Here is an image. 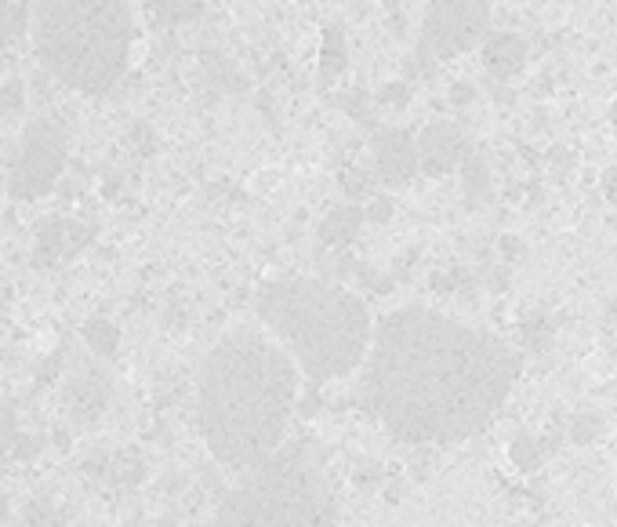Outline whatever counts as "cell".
<instances>
[{"mask_svg":"<svg viewBox=\"0 0 617 527\" xmlns=\"http://www.w3.org/2000/svg\"><path fill=\"white\" fill-rule=\"evenodd\" d=\"M519 378V354L436 309L382 317L363 357L360 408L403 444H458L479 433Z\"/></svg>","mask_w":617,"mask_h":527,"instance_id":"cell-1","label":"cell"},{"mask_svg":"<svg viewBox=\"0 0 617 527\" xmlns=\"http://www.w3.org/2000/svg\"><path fill=\"white\" fill-rule=\"evenodd\" d=\"M298 404V364L261 332L240 327L201 371V433L226 470L247 473L287 437Z\"/></svg>","mask_w":617,"mask_h":527,"instance_id":"cell-2","label":"cell"},{"mask_svg":"<svg viewBox=\"0 0 617 527\" xmlns=\"http://www.w3.org/2000/svg\"><path fill=\"white\" fill-rule=\"evenodd\" d=\"M258 317L312 382L352 375L371 349L368 306L338 284L280 277L258 292Z\"/></svg>","mask_w":617,"mask_h":527,"instance_id":"cell-3","label":"cell"},{"mask_svg":"<svg viewBox=\"0 0 617 527\" xmlns=\"http://www.w3.org/2000/svg\"><path fill=\"white\" fill-rule=\"evenodd\" d=\"M124 0H34V48L59 85L83 95L110 91L131 59Z\"/></svg>","mask_w":617,"mask_h":527,"instance_id":"cell-4","label":"cell"},{"mask_svg":"<svg viewBox=\"0 0 617 527\" xmlns=\"http://www.w3.org/2000/svg\"><path fill=\"white\" fill-rule=\"evenodd\" d=\"M338 513L320 462L295 444L247 470V480L218 505V524H327Z\"/></svg>","mask_w":617,"mask_h":527,"instance_id":"cell-5","label":"cell"},{"mask_svg":"<svg viewBox=\"0 0 617 527\" xmlns=\"http://www.w3.org/2000/svg\"><path fill=\"white\" fill-rule=\"evenodd\" d=\"M62 168H66V131H62L59 120L37 117L26 124L23 139L15 146L8 190H12L15 201H37V196L51 193Z\"/></svg>","mask_w":617,"mask_h":527,"instance_id":"cell-6","label":"cell"},{"mask_svg":"<svg viewBox=\"0 0 617 527\" xmlns=\"http://www.w3.org/2000/svg\"><path fill=\"white\" fill-rule=\"evenodd\" d=\"M490 4L487 0H428L417 51L436 62L454 59L487 37Z\"/></svg>","mask_w":617,"mask_h":527,"instance_id":"cell-7","label":"cell"},{"mask_svg":"<svg viewBox=\"0 0 617 527\" xmlns=\"http://www.w3.org/2000/svg\"><path fill=\"white\" fill-rule=\"evenodd\" d=\"M414 146H417V171L428 175V179H444V175H451L462 164V157L468 153V139L462 124L436 120L414 139Z\"/></svg>","mask_w":617,"mask_h":527,"instance_id":"cell-8","label":"cell"},{"mask_svg":"<svg viewBox=\"0 0 617 527\" xmlns=\"http://www.w3.org/2000/svg\"><path fill=\"white\" fill-rule=\"evenodd\" d=\"M374 171L385 185H407L417 175V146L400 128L374 131Z\"/></svg>","mask_w":617,"mask_h":527,"instance_id":"cell-9","label":"cell"},{"mask_svg":"<svg viewBox=\"0 0 617 527\" xmlns=\"http://www.w3.org/2000/svg\"><path fill=\"white\" fill-rule=\"evenodd\" d=\"M91 230L73 219H44L37 222V258L40 262H55V258H73L80 247H88Z\"/></svg>","mask_w":617,"mask_h":527,"instance_id":"cell-10","label":"cell"},{"mask_svg":"<svg viewBox=\"0 0 617 527\" xmlns=\"http://www.w3.org/2000/svg\"><path fill=\"white\" fill-rule=\"evenodd\" d=\"M113 393V382L102 368H80L77 375H73L66 397H69V408L77 411V419H95L102 408H106Z\"/></svg>","mask_w":617,"mask_h":527,"instance_id":"cell-11","label":"cell"},{"mask_svg":"<svg viewBox=\"0 0 617 527\" xmlns=\"http://www.w3.org/2000/svg\"><path fill=\"white\" fill-rule=\"evenodd\" d=\"M527 40L519 34H490L484 44V66L494 80H512L527 66Z\"/></svg>","mask_w":617,"mask_h":527,"instance_id":"cell-12","label":"cell"},{"mask_svg":"<svg viewBox=\"0 0 617 527\" xmlns=\"http://www.w3.org/2000/svg\"><path fill=\"white\" fill-rule=\"evenodd\" d=\"M363 219H368V215H363L360 204H342V208H334L327 219L320 222V241L327 244V247L352 244V241H357Z\"/></svg>","mask_w":617,"mask_h":527,"instance_id":"cell-13","label":"cell"},{"mask_svg":"<svg viewBox=\"0 0 617 527\" xmlns=\"http://www.w3.org/2000/svg\"><path fill=\"white\" fill-rule=\"evenodd\" d=\"M462 182H465V208L476 211L490 204V196H494V182H490V168L487 160L479 157V153L468 150L462 157Z\"/></svg>","mask_w":617,"mask_h":527,"instance_id":"cell-14","label":"cell"},{"mask_svg":"<svg viewBox=\"0 0 617 527\" xmlns=\"http://www.w3.org/2000/svg\"><path fill=\"white\" fill-rule=\"evenodd\" d=\"M145 8H150V18L153 26H185V23H196V18L204 15L207 0H145Z\"/></svg>","mask_w":617,"mask_h":527,"instance_id":"cell-15","label":"cell"},{"mask_svg":"<svg viewBox=\"0 0 617 527\" xmlns=\"http://www.w3.org/2000/svg\"><path fill=\"white\" fill-rule=\"evenodd\" d=\"M345 55H349V51H345L342 26H327V29H323V51H320V80H323V85H331V80L342 77Z\"/></svg>","mask_w":617,"mask_h":527,"instance_id":"cell-16","label":"cell"},{"mask_svg":"<svg viewBox=\"0 0 617 527\" xmlns=\"http://www.w3.org/2000/svg\"><path fill=\"white\" fill-rule=\"evenodd\" d=\"M29 29V0H0V48L23 40Z\"/></svg>","mask_w":617,"mask_h":527,"instance_id":"cell-17","label":"cell"},{"mask_svg":"<svg viewBox=\"0 0 617 527\" xmlns=\"http://www.w3.org/2000/svg\"><path fill=\"white\" fill-rule=\"evenodd\" d=\"M83 343H88V349H95L99 357H117L120 349V327L113 324V320L106 317H95L83 324Z\"/></svg>","mask_w":617,"mask_h":527,"instance_id":"cell-18","label":"cell"},{"mask_svg":"<svg viewBox=\"0 0 617 527\" xmlns=\"http://www.w3.org/2000/svg\"><path fill=\"white\" fill-rule=\"evenodd\" d=\"M545 451H552V444H549V440L530 437V433H519V437L509 444V459H512V466H519V470H527V473H535V470L541 466Z\"/></svg>","mask_w":617,"mask_h":527,"instance_id":"cell-19","label":"cell"},{"mask_svg":"<svg viewBox=\"0 0 617 527\" xmlns=\"http://www.w3.org/2000/svg\"><path fill=\"white\" fill-rule=\"evenodd\" d=\"M519 338H523V346L535 349V354H549L552 343H556V324H552L545 313H530L519 324Z\"/></svg>","mask_w":617,"mask_h":527,"instance_id":"cell-20","label":"cell"},{"mask_svg":"<svg viewBox=\"0 0 617 527\" xmlns=\"http://www.w3.org/2000/svg\"><path fill=\"white\" fill-rule=\"evenodd\" d=\"M603 429H606V422L595 415V411H581V415L570 419V440H574V444H592V440H600Z\"/></svg>","mask_w":617,"mask_h":527,"instance_id":"cell-21","label":"cell"},{"mask_svg":"<svg viewBox=\"0 0 617 527\" xmlns=\"http://www.w3.org/2000/svg\"><path fill=\"white\" fill-rule=\"evenodd\" d=\"M342 190L349 201H368V196H374V175L360 171V168H349L342 175Z\"/></svg>","mask_w":617,"mask_h":527,"instance_id":"cell-22","label":"cell"},{"mask_svg":"<svg viewBox=\"0 0 617 527\" xmlns=\"http://www.w3.org/2000/svg\"><path fill=\"white\" fill-rule=\"evenodd\" d=\"M18 444V426H15V411L0 408V459Z\"/></svg>","mask_w":617,"mask_h":527,"instance_id":"cell-23","label":"cell"},{"mask_svg":"<svg viewBox=\"0 0 617 527\" xmlns=\"http://www.w3.org/2000/svg\"><path fill=\"white\" fill-rule=\"evenodd\" d=\"M23 106H26L23 85H18V80H8V85L0 88V113H23Z\"/></svg>","mask_w":617,"mask_h":527,"instance_id":"cell-24","label":"cell"},{"mask_svg":"<svg viewBox=\"0 0 617 527\" xmlns=\"http://www.w3.org/2000/svg\"><path fill=\"white\" fill-rule=\"evenodd\" d=\"M479 284H487L490 292H505L509 287V262H498V266H487L484 273H476Z\"/></svg>","mask_w":617,"mask_h":527,"instance_id":"cell-25","label":"cell"},{"mask_svg":"<svg viewBox=\"0 0 617 527\" xmlns=\"http://www.w3.org/2000/svg\"><path fill=\"white\" fill-rule=\"evenodd\" d=\"M378 102H382V106H396V110H400V106H407V102H411V88H407L403 80H400V85H385Z\"/></svg>","mask_w":617,"mask_h":527,"instance_id":"cell-26","label":"cell"},{"mask_svg":"<svg viewBox=\"0 0 617 527\" xmlns=\"http://www.w3.org/2000/svg\"><path fill=\"white\" fill-rule=\"evenodd\" d=\"M363 215H368L371 222H389L393 219V201H389V196H374L371 208L363 211Z\"/></svg>","mask_w":617,"mask_h":527,"instance_id":"cell-27","label":"cell"},{"mask_svg":"<svg viewBox=\"0 0 617 527\" xmlns=\"http://www.w3.org/2000/svg\"><path fill=\"white\" fill-rule=\"evenodd\" d=\"M473 99H476V88H473V85H465V80H462V85H454V88H451V106L462 110V106H468V102H473Z\"/></svg>","mask_w":617,"mask_h":527,"instance_id":"cell-28","label":"cell"},{"mask_svg":"<svg viewBox=\"0 0 617 527\" xmlns=\"http://www.w3.org/2000/svg\"><path fill=\"white\" fill-rule=\"evenodd\" d=\"M501 255H505V262H516V258L523 255V244L516 241V236H505V241H501Z\"/></svg>","mask_w":617,"mask_h":527,"instance_id":"cell-29","label":"cell"},{"mask_svg":"<svg viewBox=\"0 0 617 527\" xmlns=\"http://www.w3.org/2000/svg\"><path fill=\"white\" fill-rule=\"evenodd\" d=\"M603 193H606V201L617 204V168L603 175Z\"/></svg>","mask_w":617,"mask_h":527,"instance_id":"cell-30","label":"cell"},{"mask_svg":"<svg viewBox=\"0 0 617 527\" xmlns=\"http://www.w3.org/2000/svg\"><path fill=\"white\" fill-rule=\"evenodd\" d=\"M552 164H556V168H570L574 157H570V153H563V150H552Z\"/></svg>","mask_w":617,"mask_h":527,"instance_id":"cell-31","label":"cell"},{"mask_svg":"<svg viewBox=\"0 0 617 527\" xmlns=\"http://www.w3.org/2000/svg\"><path fill=\"white\" fill-rule=\"evenodd\" d=\"M610 120L617 124V102H614V110H610Z\"/></svg>","mask_w":617,"mask_h":527,"instance_id":"cell-32","label":"cell"},{"mask_svg":"<svg viewBox=\"0 0 617 527\" xmlns=\"http://www.w3.org/2000/svg\"><path fill=\"white\" fill-rule=\"evenodd\" d=\"M0 164H4V146H0Z\"/></svg>","mask_w":617,"mask_h":527,"instance_id":"cell-33","label":"cell"}]
</instances>
